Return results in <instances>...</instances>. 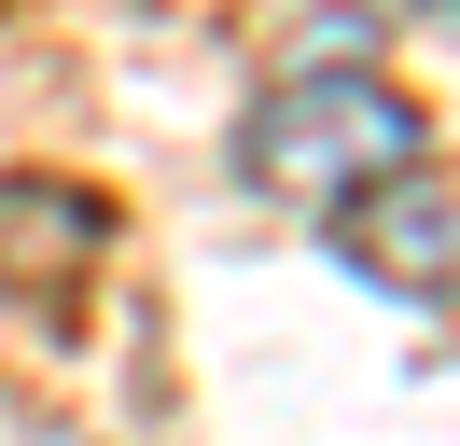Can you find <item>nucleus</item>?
I'll return each mask as SVG.
<instances>
[{
	"mask_svg": "<svg viewBox=\"0 0 460 446\" xmlns=\"http://www.w3.org/2000/svg\"><path fill=\"white\" fill-rule=\"evenodd\" d=\"M391 167H419V112H404L391 84H363V70H293L279 98L237 126V182H252L265 210H307V223H335L349 195H376Z\"/></svg>",
	"mask_w": 460,
	"mask_h": 446,
	"instance_id": "nucleus-1",
	"label": "nucleus"
},
{
	"mask_svg": "<svg viewBox=\"0 0 460 446\" xmlns=\"http://www.w3.org/2000/svg\"><path fill=\"white\" fill-rule=\"evenodd\" d=\"M335 251H349V279H376V293L447 307V293H460V182L391 167L376 195H349V210H335Z\"/></svg>",
	"mask_w": 460,
	"mask_h": 446,
	"instance_id": "nucleus-2",
	"label": "nucleus"
},
{
	"mask_svg": "<svg viewBox=\"0 0 460 446\" xmlns=\"http://www.w3.org/2000/svg\"><path fill=\"white\" fill-rule=\"evenodd\" d=\"M29 446H84V433H29Z\"/></svg>",
	"mask_w": 460,
	"mask_h": 446,
	"instance_id": "nucleus-3",
	"label": "nucleus"
}]
</instances>
